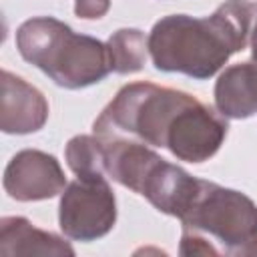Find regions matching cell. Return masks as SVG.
Returning <instances> with one entry per match:
<instances>
[{
	"label": "cell",
	"instance_id": "4",
	"mask_svg": "<svg viewBox=\"0 0 257 257\" xmlns=\"http://www.w3.org/2000/svg\"><path fill=\"white\" fill-rule=\"evenodd\" d=\"M183 229L201 233L219 243L223 253H237L257 239V205L241 191L201 179V187L179 219Z\"/></svg>",
	"mask_w": 257,
	"mask_h": 257
},
{
	"label": "cell",
	"instance_id": "6",
	"mask_svg": "<svg viewBox=\"0 0 257 257\" xmlns=\"http://www.w3.org/2000/svg\"><path fill=\"white\" fill-rule=\"evenodd\" d=\"M2 185L8 197L28 203L52 199L60 195L68 183L56 157L44 151L24 149L6 165Z\"/></svg>",
	"mask_w": 257,
	"mask_h": 257
},
{
	"label": "cell",
	"instance_id": "12",
	"mask_svg": "<svg viewBox=\"0 0 257 257\" xmlns=\"http://www.w3.org/2000/svg\"><path fill=\"white\" fill-rule=\"evenodd\" d=\"M64 157H66V165L74 175H104L102 171L104 147L98 135L72 137L66 145Z\"/></svg>",
	"mask_w": 257,
	"mask_h": 257
},
{
	"label": "cell",
	"instance_id": "16",
	"mask_svg": "<svg viewBox=\"0 0 257 257\" xmlns=\"http://www.w3.org/2000/svg\"><path fill=\"white\" fill-rule=\"evenodd\" d=\"M235 255H257V239H253L251 243H247L245 247H241Z\"/></svg>",
	"mask_w": 257,
	"mask_h": 257
},
{
	"label": "cell",
	"instance_id": "15",
	"mask_svg": "<svg viewBox=\"0 0 257 257\" xmlns=\"http://www.w3.org/2000/svg\"><path fill=\"white\" fill-rule=\"evenodd\" d=\"M249 42H251V62H255V64H257V22L253 24V30H251V38H249Z\"/></svg>",
	"mask_w": 257,
	"mask_h": 257
},
{
	"label": "cell",
	"instance_id": "14",
	"mask_svg": "<svg viewBox=\"0 0 257 257\" xmlns=\"http://www.w3.org/2000/svg\"><path fill=\"white\" fill-rule=\"evenodd\" d=\"M110 8V0H74V14L84 20L102 18Z\"/></svg>",
	"mask_w": 257,
	"mask_h": 257
},
{
	"label": "cell",
	"instance_id": "3",
	"mask_svg": "<svg viewBox=\"0 0 257 257\" xmlns=\"http://www.w3.org/2000/svg\"><path fill=\"white\" fill-rule=\"evenodd\" d=\"M16 48L26 62L40 68L62 88H84L104 80L110 72L104 42L76 34L52 16L24 20L16 30Z\"/></svg>",
	"mask_w": 257,
	"mask_h": 257
},
{
	"label": "cell",
	"instance_id": "9",
	"mask_svg": "<svg viewBox=\"0 0 257 257\" xmlns=\"http://www.w3.org/2000/svg\"><path fill=\"white\" fill-rule=\"evenodd\" d=\"M215 108L225 118H249L257 112V64L225 68L215 82Z\"/></svg>",
	"mask_w": 257,
	"mask_h": 257
},
{
	"label": "cell",
	"instance_id": "8",
	"mask_svg": "<svg viewBox=\"0 0 257 257\" xmlns=\"http://www.w3.org/2000/svg\"><path fill=\"white\" fill-rule=\"evenodd\" d=\"M104 147L102 171L108 179L141 195L149 177L163 161L149 145L126 137H100Z\"/></svg>",
	"mask_w": 257,
	"mask_h": 257
},
{
	"label": "cell",
	"instance_id": "13",
	"mask_svg": "<svg viewBox=\"0 0 257 257\" xmlns=\"http://www.w3.org/2000/svg\"><path fill=\"white\" fill-rule=\"evenodd\" d=\"M179 253L181 255H219L221 249L209 237H205L201 233H195V231L183 229Z\"/></svg>",
	"mask_w": 257,
	"mask_h": 257
},
{
	"label": "cell",
	"instance_id": "1",
	"mask_svg": "<svg viewBox=\"0 0 257 257\" xmlns=\"http://www.w3.org/2000/svg\"><path fill=\"white\" fill-rule=\"evenodd\" d=\"M98 137H126L169 149L187 163L209 161L223 145L227 118L189 92L153 82L124 84L92 124Z\"/></svg>",
	"mask_w": 257,
	"mask_h": 257
},
{
	"label": "cell",
	"instance_id": "10",
	"mask_svg": "<svg viewBox=\"0 0 257 257\" xmlns=\"http://www.w3.org/2000/svg\"><path fill=\"white\" fill-rule=\"evenodd\" d=\"M2 255H74V249L58 235L34 227L24 217H4L0 221Z\"/></svg>",
	"mask_w": 257,
	"mask_h": 257
},
{
	"label": "cell",
	"instance_id": "7",
	"mask_svg": "<svg viewBox=\"0 0 257 257\" xmlns=\"http://www.w3.org/2000/svg\"><path fill=\"white\" fill-rule=\"evenodd\" d=\"M44 94L24 78L2 70L0 74V128L6 135H30L48 120Z\"/></svg>",
	"mask_w": 257,
	"mask_h": 257
},
{
	"label": "cell",
	"instance_id": "2",
	"mask_svg": "<svg viewBox=\"0 0 257 257\" xmlns=\"http://www.w3.org/2000/svg\"><path fill=\"white\" fill-rule=\"evenodd\" d=\"M257 18V2L225 0L211 16L171 14L155 22L147 42L157 70L197 80L217 74L231 54L243 50Z\"/></svg>",
	"mask_w": 257,
	"mask_h": 257
},
{
	"label": "cell",
	"instance_id": "5",
	"mask_svg": "<svg viewBox=\"0 0 257 257\" xmlns=\"http://www.w3.org/2000/svg\"><path fill=\"white\" fill-rule=\"evenodd\" d=\"M116 223V199L104 175H76L60 193L58 225L72 241H96Z\"/></svg>",
	"mask_w": 257,
	"mask_h": 257
},
{
	"label": "cell",
	"instance_id": "11",
	"mask_svg": "<svg viewBox=\"0 0 257 257\" xmlns=\"http://www.w3.org/2000/svg\"><path fill=\"white\" fill-rule=\"evenodd\" d=\"M110 72L131 74L145 66L149 54V42L139 28H120L106 40Z\"/></svg>",
	"mask_w": 257,
	"mask_h": 257
}]
</instances>
